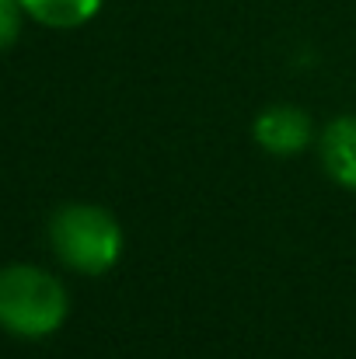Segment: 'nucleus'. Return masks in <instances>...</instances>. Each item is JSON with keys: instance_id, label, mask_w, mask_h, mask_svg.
I'll return each mask as SVG.
<instances>
[{"instance_id": "1", "label": "nucleus", "mask_w": 356, "mask_h": 359, "mask_svg": "<svg viewBox=\"0 0 356 359\" xmlns=\"http://www.w3.org/2000/svg\"><path fill=\"white\" fill-rule=\"evenodd\" d=\"M70 314L67 286L39 265L0 269V328L18 339H46L63 328Z\"/></svg>"}, {"instance_id": "2", "label": "nucleus", "mask_w": 356, "mask_h": 359, "mask_svg": "<svg viewBox=\"0 0 356 359\" xmlns=\"http://www.w3.org/2000/svg\"><path fill=\"white\" fill-rule=\"evenodd\" d=\"M49 248L67 269L102 276L122 255V227L105 206L67 203L49 220Z\"/></svg>"}, {"instance_id": "3", "label": "nucleus", "mask_w": 356, "mask_h": 359, "mask_svg": "<svg viewBox=\"0 0 356 359\" xmlns=\"http://www.w3.org/2000/svg\"><path fill=\"white\" fill-rule=\"evenodd\" d=\"M255 143L272 157H294L311 143V116L297 105H269L251 122Z\"/></svg>"}, {"instance_id": "4", "label": "nucleus", "mask_w": 356, "mask_h": 359, "mask_svg": "<svg viewBox=\"0 0 356 359\" xmlns=\"http://www.w3.org/2000/svg\"><path fill=\"white\" fill-rule=\"evenodd\" d=\"M318 157H322L325 175L336 185L356 192V116H339L322 129Z\"/></svg>"}, {"instance_id": "5", "label": "nucleus", "mask_w": 356, "mask_h": 359, "mask_svg": "<svg viewBox=\"0 0 356 359\" xmlns=\"http://www.w3.org/2000/svg\"><path fill=\"white\" fill-rule=\"evenodd\" d=\"M21 4H25V14H28L32 21H39V25H46V28L67 32V28L88 25V21L102 11L105 0H21Z\"/></svg>"}, {"instance_id": "6", "label": "nucleus", "mask_w": 356, "mask_h": 359, "mask_svg": "<svg viewBox=\"0 0 356 359\" xmlns=\"http://www.w3.org/2000/svg\"><path fill=\"white\" fill-rule=\"evenodd\" d=\"M25 18H28V14H25V4H21V0H0V53L18 42Z\"/></svg>"}]
</instances>
